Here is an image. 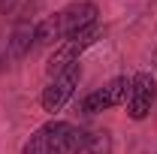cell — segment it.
<instances>
[{
    "instance_id": "obj_2",
    "label": "cell",
    "mask_w": 157,
    "mask_h": 154,
    "mask_svg": "<svg viewBox=\"0 0 157 154\" xmlns=\"http://www.w3.org/2000/svg\"><path fill=\"white\" fill-rule=\"evenodd\" d=\"M85 151V130L70 121H45L27 136L21 154H82Z\"/></svg>"
},
{
    "instance_id": "obj_7",
    "label": "cell",
    "mask_w": 157,
    "mask_h": 154,
    "mask_svg": "<svg viewBox=\"0 0 157 154\" xmlns=\"http://www.w3.org/2000/svg\"><path fill=\"white\" fill-rule=\"evenodd\" d=\"M33 39H36V24L33 21H18L15 27H12V33L6 39V48H3V67H9V64H15V60L27 58L30 55V48H33Z\"/></svg>"
},
{
    "instance_id": "obj_3",
    "label": "cell",
    "mask_w": 157,
    "mask_h": 154,
    "mask_svg": "<svg viewBox=\"0 0 157 154\" xmlns=\"http://www.w3.org/2000/svg\"><path fill=\"white\" fill-rule=\"evenodd\" d=\"M78 82H82V64H70V67H63L60 73L55 76H48V85L42 88V94H39V106H42V112H48V115H55L60 112L67 103H70V97L76 94Z\"/></svg>"
},
{
    "instance_id": "obj_1",
    "label": "cell",
    "mask_w": 157,
    "mask_h": 154,
    "mask_svg": "<svg viewBox=\"0 0 157 154\" xmlns=\"http://www.w3.org/2000/svg\"><path fill=\"white\" fill-rule=\"evenodd\" d=\"M97 15H100L97 3H91V0H76V3H70L67 9H60L55 15L36 21V39H33V45H39V48L60 45L63 39H73L76 33L100 24Z\"/></svg>"
},
{
    "instance_id": "obj_4",
    "label": "cell",
    "mask_w": 157,
    "mask_h": 154,
    "mask_svg": "<svg viewBox=\"0 0 157 154\" xmlns=\"http://www.w3.org/2000/svg\"><path fill=\"white\" fill-rule=\"evenodd\" d=\"M103 27L100 24H94V27H88V30H82V33H76L73 39H63L58 48L52 52V58H48V64H45V73L48 76H55V73H60L63 67H70V64H76L88 48H94L100 39H103Z\"/></svg>"
},
{
    "instance_id": "obj_5",
    "label": "cell",
    "mask_w": 157,
    "mask_h": 154,
    "mask_svg": "<svg viewBox=\"0 0 157 154\" xmlns=\"http://www.w3.org/2000/svg\"><path fill=\"white\" fill-rule=\"evenodd\" d=\"M127 94H130V79L115 76L103 88L91 91L82 100V112L85 115H100V112H109V109H118V106H127Z\"/></svg>"
},
{
    "instance_id": "obj_10",
    "label": "cell",
    "mask_w": 157,
    "mask_h": 154,
    "mask_svg": "<svg viewBox=\"0 0 157 154\" xmlns=\"http://www.w3.org/2000/svg\"><path fill=\"white\" fill-rule=\"evenodd\" d=\"M154 154H157V151H154Z\"/></svg>"
},
{
    "instance_id": "obj_8",
    "label": "cell",
    "mask_w": 157,
    "mask_h": 154,
    "mask_svg": "<svg viewBox=\"0 0 157 154\" xmlns=\"http://www.w3.org/2000/svg\"><path fill=\"white\" fill-rule=\"evenodd\" d=\"M115 151V142L109 130H91L85 133V154H112Z\"/></svg>"
},
{
    "instance_id": "obj_9",
    "label": "cell",
    "mask_w": 157,
    "mask_h": 154,
    "mask_svg": "<svg viewBox=\"0 0 157 154\" xmlns=\"http://www.w3.org/2000/svg\"><path fill=\"white\" fill-rule=\"evenodd\" d=\"M18 6V0H0V15H12Z\"/></svg>"
},
{
    "instance_id": "obj_6",
    "label": "cell",
    "mask_w": 157,
    "mask_h": 154,
    "mask_svg": "<svg viewBox=\"0 0 157 154\" xmlns=\"http://www.w3.org/2000/svg\"><path fill=\"white\" fill-rule=\"evenodd\" d=\"M157 103V82L151 73H145V70H139L130 76V94H127V115L133 118V121H145V118L151 115V109H154Z\"/></svg>"
}]
</instances>
